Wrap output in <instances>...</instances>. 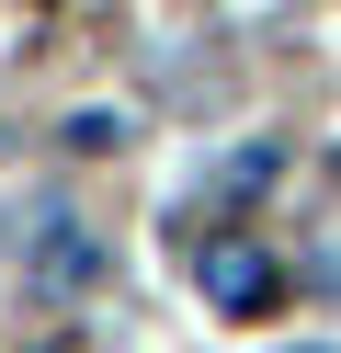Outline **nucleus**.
Wrapping results in <instances>:
<instances>
[{"instance_id": "1", "label": "nucleus", "mask_w": 341, "mask_h": 353, "mask_svg": "<svg viewBox=\"0 0 341 353\" xmlns=\"http://www.w3.org/2000/svg\"><path fill=\"white\" fill-rule=\"evenodd\" d=\"M23 285H34V296H91V285H103V239H91L80 216H34V228H23Z\"/></svg>"}, {"instance_id": "2", "label": "nucleus", "mask_w": 341, "mask_h": 353, "mask_svg": "<svg viewBox=\"0 0 341 353\" xmlns=\"http://www.w3.org/2000/svg\"><path fill=\"white\" fill-rule=\"evenodd\" d=\"M194 285H205V296L227 307V319H262V307H273V262L250 251L239 228H216V239L194 251Z\"/></svg>"}, {"instance_id": "3", "label": "nucleus", "mask_w": 341, "mask_h": 353, "mask_svg": "<svg viewBox=\"0 0 341 353\" xmlns=\"http://www.w3.org/2000/svg\"><path fill=\"white\" fill-rule=\"evenodd\" d=\"M273 171H285V148H273V137H250V148H227V160H216V171H205V183H194V228H205V239H216V228H227V216H239V205H250V194H262V183H273Z\"/></svg>"}]
</instances>
